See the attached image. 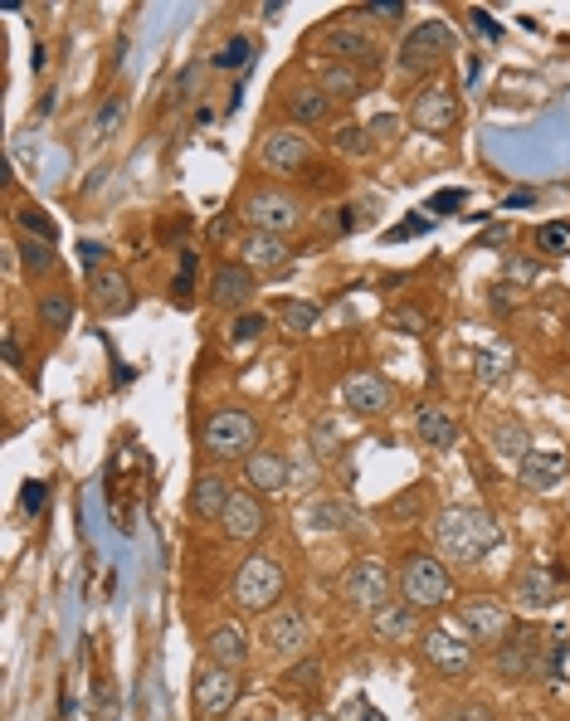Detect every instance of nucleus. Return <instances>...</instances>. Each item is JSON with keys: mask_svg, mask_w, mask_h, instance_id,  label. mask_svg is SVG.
Masks as SVG:
<instances>
[{"mask_svg": "<svg viewBox=\"0 0 570 721\" xmlns=\"http://www.w3.org/2000/svg\"><path fill=\"white\" fill-rule=\"evenodd\" d=\"M327 49L337 59H346L351 69H376L380 64V44L366 30H356V25H332L327 30Z\"/></svg>", "mask_w": 570, "mask_h": 721, "instance_id": "obj_16", "label": "nucleus"}, {"mask_svg": "<svg viewBox=\"0 0 570 721\" xmlns=\"http://www.w3.org/2000/svg\"><path fill=\"white\" fill-rule=\"evenodd\" d=\"M234 702H239V673H234V668L210 663V668L195 673V707H200L205 717H220Z\"/></svg>", "mask_w": 570, "mask_h": 721, "instance_id": "obj_10", "label": "nucleus"}, {"mask_svg": "<svg viewBox=\"0 0 570 721\" xmlns=\"http://www.w3.org/2000/svg\"><path fill=\"white\" fill-rule=\"evenodd\" d=\"M195 264H200V259H195V249H186V254H181V273H176V283H171L176 303H186L190 288H195Z\"/></svg>", "mask_w": 570, "mask_h": 721, "instance_id": "obj_41", "label": "nucleus"}, {"mask_svg": "<svg viewBox=\"0 0 570 721\" xmlns=\"http://www.w3.org/2000/svg\"><path fill=\"white\" fill-rule=\"evenodd\" d=\"M249 54H254V44H249L244 35H239V39H229L225 49L215 54V69H244V64H249Z\"/></svg>", "mask_w": 570, "mask_h": 721, "instance_id": "obj_40", "label": "nucleus"}, {"mask_svg": "<svg viewBox=\"0 0 570 721\" xmlns=\"http://www.w3.org/2000/svg\"><path fill=\"white\" fill-rule=\"evenodd\" d=\"M298 522L312 527V532H342L346 522H351V507H346V502H332V497H327V502H307L303 512H298Z\"/></svg>", "mask_w": 570, "mask_h": 721, "instance_id": "obj_28", "label": "nucleus"}, {"mask_svg": "<svg viewBox=\"0 0 570 721\" xmlns=\"http://www.w3.org/2000/svg\"><path fill=\"white\" fill-rule=\"evenodd\" d=\"M507 273H512L517 283H532L536 273H541V264H532V259H507Z\"/></svg>", "mask_w": 570, "mask_h": 721, "instance_id": "obj_50", "label": "nucleus"}, {"mask_svg": "<svg viewBox=\"0 0 570 721\" xmlns=\"http://www.w3.org/2000/svg\"><path fill=\"white\" fill-rule=\"evenodd\" d=\"M268 171H278V176H293L298 166H307V156H312V142H307L298 127H273L264 137V147H259Z\"/></svg>", "mask_w": 570, "mask_h": 721, "instance_id": "obj_12", "label": "nucleus"}, {"mask_svg": "<svg viewBox=\"0 0 570 721\" xmlns=\"http://www.w3.org/2000/svg\"><path fill=\"white\" fill-rule=\"evenodd\" d=\"M244 220L254 229H264V234H283V229H293L303 220V205L283 190H259V195L244 200Z\"/></svg>", "mask_w": 570, "mask_h": 721, "instance_id": "obj_9", "label": "nucleus"}, {"mask_svg": "<svg viewBox=\"0 0 570 721\" xmlns=\"http://www.w3.org/2000/svg\"><path fill=\"white\" fill-rule=\"evenodd\" d=\"M517 293H522L517 283H497V293H493V307H512V303H517Z\"/></svg>", "mask_w": 570, "mask_h": 721, "instance_id": "obj_53", "label": "nucleus"}, {"mask_svg": "<svg viewBox=\"0 0 570 721\" xmlns=\"http://www.w3.org/2000/svg\"><path fill=\"white\" fill-rule=\"evenodd\" d=\"M117 122H122V103H117V98H108V103L98 108V117H93V137H103V132H113Z\"/></svg>", "mask_w": 570, "mask_h": 721, "instance_id": "obj_44", "label": "nucleus"}, {"mask_svg": "<svg viewBox=\"0 0 570 721\" xmlns=\"http://www.w3.org/2000/svg\"><path fill=\"white\" fill-rule=\"evenodd\" d=\"M395 132H400V117L395 113H380L376 122H371V142H390Z\"/></svg>", "mask_w": 570, "mask_h": 721, "instance_id": "obj_49", "label": "nucleus"}, {"mask_svg": "<svg viewBox=\"0 0 570 721\" xmlns=\"http://www.w3.org/2000/svg\"><path fill=\"white\" fill-rule=\"evenodd\" d=\"M342 400H346V410L361 419L385 415V410H390V385H385L376 371H356V376L342 385Z\"/></svg>", "mask_w": 570, "mask_h": 721, "instance_id": "obj_15", "label": "nucleus"}, {"mask_svg": "<svg viewBox=\"0 0 570 721\" xmlns=\"http://www.w3.org/2000/svg\"><path fill=\"white\" fill-rule=\"evenodd\" d=\"M88 288H93V303H98V312H113V317H117V312H127V307H132V288H127V278H122L117 268H98Z\"/></svg>", "mask_w": 570, "mask_h": 721, "instance_id": "obj_22", "label": "nucleus"}, {"mask_svg": "<svg viewBox=\"0 0 570 721\" xmlns=\"http://www.w3.org/2000/svg\"><path fill=\"white\" fill-rule=\"evenodd\" d=\"M415 429L429 449H454L458 444V424L449 419V410H439V405H419Z\"/></svg>", "mask_w": 570, "mask_h": 721, "instance_id": "obj_24", "label": "nucleus"}, {"mask_svg": "<svg viewBox=\"0 0 570 721\" xmlns=\"http://www.w3.org/2000/svg\"><path fill=\"white\" fill-rule=\"evenodd\" d=\"M283 585H288V575L273 556H249L234 575V605L244 614H273V605L283 600Z\"/></svg>", "mask_w": 570, "mask_h": 721, "instance_id": "obj_2", "label": "nucleus"}, {"mask_svg": "<svg viewBox=\"0 0 570 721\" xmlns=\"http://www.w3.org/2000/svg\"><path fill=\"white\" fill-rule=\"evenodd\" d=\"M517 478H522V488H532V493H551V488H561V478H566V454H561V449H532V454L517 463Z\"/></svg>", "mask_w": 570, "mask_h": 721, "instance_id": "obj_17", "label": "nucleus"}, {"mask_svg": "<svg viewBox=\"0 0 570 721\" xmlns=\"http://www.w3.org/2000/svg\"><path fill=\"white\" fill-rule=\"evenodd\" d=\"M264 327H268L264 312H249V317H239V322L229 327V337H234L239 346H244V342H259V332H264Z\"/></svg>", "mask_w": 570, "mask_h": 721, "instance_id": "obj_42", "label": "nucleus"}, {"mask_svg": "<svg viewBox=\"0 0 570 721\" xmlns=\"http://www.w3.org/2000/svg\"><path fill=\"white\" fill-rule=\"evenodd\" d=\"M507 366H512V356H507V351H478V380H483V385H497V380L507 376Z\"/></svg>", "mask_w": 570, "mask_h": 721, "instance_id": "obj_38", "label": "nucleus"}, {"mask_svg": "<svg viewBox=\"0 0 570 721\" xmlns=\"http://www.w3.org/2000/svg\"><path fill=\"white\" fill-rule=\"evenodd\" d=\"M278 317H283V327L293 332V337H303V332H312L317 327V317H322V307L317 303H278Z\"/></svg>", "mask_w": 570, "mask_h": 721, "instance_id": "obj_34", "label": "nucleus"}, {"mask_svg": "<svg viewBox=\"0 0 570 721\" xmlns=\"http://www.w3.org/2000/svg\"><path fill=\"white\" fill-rule=\"evenodd\" d=\"M264 648L268 653H278V658H293V653H303L307 648V614L303 609H273L264 619Z\"/></svg>", "mask_w": 570, "mask_h": 721, "instance_id": "obj_13", "label": "nucleus"}, {"mask_svg": "<svg viewBox=\"0 0 570 721\" xmlns=\"http://www.w3.org/2000/svg\"><path fill=\"white\" fill-rule=\"evenodd\" d=\"M0 356H5V366H20V342L5 337V342H0Z\"/></svg>", "mask_w": 570, "mask_h": 721, "instance_id": "obj_57", "label": "nucleus"}, {"mask_svg": "<svg viewBox=\"0 0 570 721\" xmlns=\"http://www.w3.org/2000/svg\"><path fill=\"white\" fill-rule=\"evenodd\" d=\"M419 229H429V220H424V215H415V220H410V225L390 229V239H410V234H419Z\"/></svg>", "mask_w": 570, "mask_h": 721, "instance_id": "obj_56", "label": "nucleus"}, {"mask_svg": "<svg viewBox=\"0 0 570 721\" xmlns=\"http://www.w3.org/2000/svg\"><path fill=\"white\" fill-rule=\"evenodd\" d=\"M434 536H439V551H444L449 561L473 566V561H483L497 541H502V527H497L493 512H483V507H444Z\"/></svg>", "mask_w": 570, "mask_h": 721, "instance_id": "obj_1", "label": "nucleus"}, {"mask_svg": "<svg viewBox=\"0 0 570 721\" xmlns=\"http://www.w3.org/2000/svg\"><path fill=\"white\" fill-rule=\"evenodd\" d=\"M536 249L541 254H570V225H541V234H536Z\"/></svg>", "mask_w": 570, "mask_h": 721, "instance_id": "obj_39", "label": "nucleus"}, {"mask_svg": "<svg viewBox=\"0 0 570 721\" xmlns=\"http://www.w3.org/2000/svg\"><path fill=\"white\" fill-rule=\"evenodd\" d=\"M342 721H385V717H380L366 697H351V702L342 707Z\"/></svg>", "mask_w": 570, "mask_h": 721, "instance_id": "obj_47", "label": "nucleus"}, {"mask_svg": "<svg viewBox=\"0 0 570 721\" xmlns=\"http://www.w3.org/2000/svg\"><path fill=\"white\" fill-rule=\"evenodd\" d=\"M493 449H497V458H522L532 454V434H527V424H517V419H502L493 429Z\"/></svg>", "mask_w": 570, "mask_h": 721, "instance_id": "obj_30", "label": "nucleus"}, {"mask_svg": "<svg viewBox=\"0 0 570 721\" xmlns=\"http://www.w3.org/2000/svg\"><path fill=\"white\" fill-rule=\"evenodd\" d=\"M78 254H83V264L93 268V273L103 268V244H78Z\"/></svg>", "mask_w": 570, "mask_h": 721, "instance_id": "obj_54", "label": "nucleus"}, {"mask_svg": "<svg viewBox=\"0 0 570 721\" xmlns=\"http://www.w3.org/2000/svg\"><path fill=\"white\" fill-rule=\"evenodd\" d=\"M444 721H493V707H488V702H463V707H454Z\"/></svg>", "mask_w": 570, "mask_h": 721, "instance_id": "obj_46", "label": "nucleus"}, {"mask_svg": "<svg viewBox=\"0 0 570 721\" xmlns=\"http://www.w3.org/2000/svg\"><path fill=\"white\" fill-rule=\"evenodd\" d=\"M361 88H366V78H361V69H351V64H332L327 74H322V93L327 98H361Z\"/></svg>", "mask_w": 570, "mask_h": 721, "instance_id": "obj_31", "label": "nucleus"}, {"mask_svg": "<svg viewBox=\"0 0 570 721\" xmlns=\"http://www.w3.org/2000/svg\"><path fill=\"white\" fill-rule=\"evenodd\" d=\"M220 522H225V532L234 536V541H254V536L264 532V507H259L249 493H234Z\"/></svg>", "mask_w": 570, "mask_h": 721, "instance_id": "obj_19", "label": "nucleus"}, {"mask_svg": "<svg viewBox=\"0 0 570 721\" xmlns=\"http://www.w3.org/2000/svg\"><path fill=\"white\" fill-rule=\"evenodd\" d=\"M20 264L30 268V273H49V268H54V244L25 239V244H20Z\"/></svg>", "mask_w": 570, "mask_h": 721, "instance_id": "obj_37", "label": "nucleus"}, {"mask_svg": "<svg viewBox=\"0 0 570 721\" xmlns=\"http://www.w3.org/2000/svg\"><path fill=\"white\" fill-rule=\"evenodd\" d=\"M463 200H468V195H463V190H439V195H434V205H429V210H458V205H463Z\"/></svg>", "mask_w": 570, "mask_h": 721, "instance_id": "obj_52", "label": "nucleus"}, {"mask_svg": "<svg viewBox=\"0 0 570 721\" xmlns=\"http://www.w3.org/2000/svg\"><path fill=\"white\" fill-rule=\"evenodd\" d=\"M541 634L536 629H512L507 644H497V678L502 683H527V678H546V663H541Z\"/></svg>", "mask_w": 570, "mask_h": 721, "instance_id": "obj_5", "label": "nucleus"}, {"mask_svg": "<svg viewBox=\"0 0 570 721\" xmlns=\"http://www.w3.org/2000/svg\"><path fill=\"white\" fill-rule=\"evenodd\" d=\"M254 298V268L244 264H220L215 278H210V303L215 307H244Z\"/></svg>", "mask_w": 570, "mask_h": 721, "instance_id": "obj_18", "label": "nucleus"}, {"mask_svg": "<svg viewBox=\"0 0 570 721\" xmlns=\"http://www.w3.org/2000/svg\"><path fill=\"white\" fill-rule=\"evenodd\" d=\"M229 229H234V215H229V220H215V225H210V234H215V239H225Z\"/></svg>", "mask_w": 570, "mask_h": 721, "instance_id": "obj_58", "label": "nucleus"}, {"mask_svg": "<svg viewBox=\"0 0 570 721\" xmlns=\"http://www.w3.org/2000/svg\"><path fill=\"white\" fill-rule=\"evenodd\" d=\"M312 444H317V454H322V458H332V454H337V424H332V419H322V424L312 429Z\"/></svg>", "mask_w": 570, "mask_h": 721, "instance_id": "obj_45", "label": "nucleus"}, {"mask_svg": "<svg viewBox=\"0 0 570 721\" xmlns=\"http://www.w3.org/2000/svg\"><path fill=\"white\" fill-rule=\"evenodd\" d=\"M283 683L293 687V692H317V687H322V663H317V658H303V663H293Z\"/></svg>", "mask_w": 570, "mask_h": 721, "instance_id": "obj_36", "label": "nucleus"}, {"mask_svg": "<svg viewBox=\"0 0 570 721\" xmlns=\"http://www.w3.org/2000/svg\"><path fill=\"white\" fill-rule=\"evenodd\" d=\"M244 264L249 268H283L288 264V244H283V234H264V229H249V239H244Z\"/></svg>", "mask_w": 570, "mask_h": 721, "instance_id": "obj_23", "label": "nucleus"}, {"mask_svg": "<svg viewBox=\"0 0 570 721\" xmlns=\"http://www.w3.org/2000/svg\"><path fill=\"white\" fill-rule=\"evenodd\" d=\"M205 449L215 458H249L254 449V419L244 410H215L205 424Z\"/></svg>", "mask_w": 570, "mask_h": 721, "instance_id": "obj_6", "label": "nucleus"}, {"mask_svg": "<svg viewBox=\"0 0 570 721\" xmlns=\"http://www.w3.org/2000/svg\"><path fill=\"white\" fill-rule=\"evenodd\" d=\"M366 10H371V15H390V20H395V15H405V5H400V0H376V5H366Z\"/></svg>", "mask_w": 570, "mask_h": 721, "instance_id": "obj_55", "label": "nucleus"}, {"mask_svg": "<svg viewBox=\"0 0 570 721\" xmlns=\"http://www.w3.org/2000/svg\"><path fill=\"white\" fill-rule=\"evenodd\" d=\"M458 634L468 644H502L512 634V614L502 600L493 595H478V600H463L458 605Z\"/></svg>", "mask_w": 570, "mask_h": 721, "instance_id": "obj_3", "label": "nucleus"}, {"mask_svg": "<svg viewBox=\"0 0 570 721\" xmlns=\"http://www.w3.org/2000/svg\"><path fill=\"white\" fill-rule=\"evenodd\" d=\"M468 20H473V30H478L483 39H497V35H502L493 20H488V10H468Z\"/></svg>", "mask_w": 570, "mask_h": 721, "instance_id": "obj_51", "label": "nucleus"}, {"mask_svg": "<svg viewBox=\"0 0 570 721\" xmlns=\"http://www.w3.org/2000/svg\"><path fill=\"white\" fill-rule=\"evenodd\" d=\"M39 322H44L49 332H69V327H74V298H69V293H44V298H39Z\"/></svg>", "mask_w": 570, "mask_h": 721, "instance_id": "obj_32", "label": "nucleus"}, {"mask_svg": "<svg viewBox=\"0 0 570 721\" xmlns=\"http://www.w3.org/2000/svg\"><path fill=\"white\" fill-rule=\"evenodd\" d=\"M15 220H20V229H25V239H44V244H54V220H49L39 205H25Z\"/></svg>", "mask_w": 570, "mask_h": 721, "instance_id": "obj_35", "label": "nucleus"}, {"mask_svg": "<svg viewBox=\"0 0 570 721\" xmlns=\"http://www.w3.org/2000/svg\"><path fill=\"white\" fill-rule=\"evenodd\" d=\"M44 502H49V488L44 483H25V493H20V507L35 517V512H44Z\"/></svg>", "mask_w": 570, "mask_h": 721, "instance_id": "obj_48", "label": "nucleus"}, {"mask_svg": "<svg viewBox=\"0 0 570 721\" xmlns=\"http://www.w3.org/2000/svg\"><path fill=\"white\" fill-rule=\"evenodd\" d=\"M229 483L220 473H205V478H195V493H190V507H195V517H205V522H215V517H225L229 507Z\"/></svg>", "mask_w": 570, "mask_h": 721, "instance_id": "obj_25", "label": "nucleus"}, {"mask_svg": "<svg viewBox=\"0 0 570 721\" xmlns=\"http://www.w3.org/2000/svg\"><path fill=\"white\" fill-rule=\"evenodd\" d=\"M205 653H210V663H220V668H244V658H249V639H244V629L239 624H220L210 639H205Z\"/></svg>", "mask_w": 570, "mask_h": 721, "instance_id": "obj_21", "label": "nucleus"}, {"mask_svg": "<svg viewBox=\"0 0 570 721\" xmlns=\"http://www.w3.org/2000/svg\"><path fill=\"white\" fill-rule=\"evenodd\" d=\"M327 108H332V98H327L322 88H293V93H288V117H293V122H307V127H312V122L327 117Z\"/></svg>", "mask_w": 570, "mask_h": 721, "instance_id": "obj_29", "label": "nucleus"}, {"mask_svg": "<svg viewBox=\"0 0 570 721\" xmlns=\"http://www.w3.org/2000/svg\"><path fill=\"white\" fill-rule=\"evenodd\" d=\"M449 49H454V30H449L444 20H424V25H415V30L405 35V44H400V69H405V74H419V69L439 64Z\"/></svg>", "mask_w": 570, "mask_h": 721, "instance_id": "obj_7", "label": "nucleus"}, {"mask_svg": "<svg viewBox=\"0 0 570 721\" xmlns=\"http://www.w3.org/2000/svg\"><path fill=\"white\" fill-rule=\"evenodd\" d=\"M390 322H395L400 332H410V337H424V312H415V307H395Z\"/></svg>", "mask_w": 570, "mask_h": 721, "instance_id": "obj_43", "label": "nucleus"}, {"mask_svg": "<svg viewBox=\"0 0 570 721\" xmlns=\"http://www.w3.org/2000/svg\"><path fill=\"white\" fill-rule=\"evenodd\" d=\"M424 658L439 668V673H468L473 668V644H463V634L458 629H444V624H434V629H424Z\"/></svg>", "mask_w": 570, "mask_h": 721, "instance_id": "obj_11", "label": "nucleus"}, {"mask_svg": "<svg viewBox=\"0 0 570 721\" xmlns=\"http://www.w3.org/2000/svg\"><path fill=\"white\" fill-rule=\"evenodd\" d=\"M332 147L342 156H371L376 152V142H371V127H356V122H346L332 132Z\"/></svg>", "mask_w": 570, "mask_h": 721, "instance_id": "obj_33", "label": "nucleus"}, {"mask_svg": "<svg viewBox=\"0 0 570 721\" xmlns=\"http://www.w3.org/2000/svg\"><path fill=\"white\" fill-rule=\"evenodd\" d=\"M400 590H405V605L415 609H434L449 600V570L439 566L434 556H410L405 561V570H400Z\"/></svg>", "mask_w": 570, "mask_h": 721, "instance_id": "obj_4", "label": "nucleus"}, {"mask_svg": "<svg viewBox=\"0 0 570 721\" xmlns=\"http://www.w3.org/2000/svg\"><path fill=\"white\" fill-rule=\"evenodd\" d=\"M312 721H342V717H327V712H317V717H312Z\"/></svg>", "mask_w": 570, "mask_h": 721, "instance_id": "obj_59", "label": "nucleus"}, {"mask_svg": "<svg viewBox=\"0 0 570 721\" xmlns=\"http://www.w3.org/2000/svg\"><path fill=\"white\" fill-rule=\"evenodd\" d=\"M371 629H376L380 639H410L415 634V605H385L371 614Z\"/></svg>", "mask_w": 570, "mask_h": 721, "instance_id": "obj_27", "label": "nucleus"}, {"mask_svg": "<svg viewBox=\"0 0 570 721\" xmlns=\"http://www.w3.org/2000/svg\"><path fill=\"white\" fill-rule=\"evenodd\" d=\"M244 478H249V488H259V493H283V488H288V463L273 454V449H259V454L244 458Z\"/></svg>", "mask_w": 570, "mask_h": 721, "instance_id": "obj_20", "label": "nucleus"}, {"mask_svg": "<svg viewBox=\"0 0 570 721\" xmlns=\"http://www.w3.org/2000/svg\"><path fill=\"white\" fill-rule=\"evenodd\" d=\"M410 122H415L419 132H434V137H444L449 127L458 122V98L449 83H429V88H419L415 103H410Z\"/></svg>", "mask_w": 570, "mask_h": 721, "instance_id": "obj_8", "label": "nucleus"}, {"mask_svg": "<svg viewBox=\"0 0 570 721\" xmlns=\"http://www.w3.org/2000/svg\"><path fill=\"white\" fill-rule=\"evenodd\" d=\"M346 600L376 614L390 600V570L380 566V561H356V566L346 570Z\"/></svg>", "mask_w": 570, "mask_h": 721, "instance_id": "obj_14", "label": "nucleus"}, {"mask_svg": "<svg viewBox=\"0 0 570 721\" xmlns=\"http://www.w3.org/2000/svg\"><path fill=\"white\" fill-rule=\"evenodd\" d=\"M517 605L522 609H546L556 605V575L546 566H527L522 580H517Z\"/></svg>", "mask_w": 570, "mask_h": 721, "instance_id": "obj_26", "label": "nucleus"}]
</instances>
